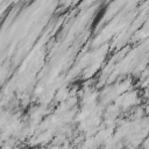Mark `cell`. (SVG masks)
Returning <instances> with one entry per match:
<instances>
[{"label": "cell", "mask_w": 149, "mask_h": 149, "mask_svg": "<svg viewBox=\"0 0 149 149\" xmlns=\"http://www.w3.org/2000/svg\"><path fill=\"white\" fill-rule=\"evenodd\" d=\"M141 146H142L143 149H149V135L143 140V142H142Z\"/></svg>", "instance_id": "1"}]
</instances>
